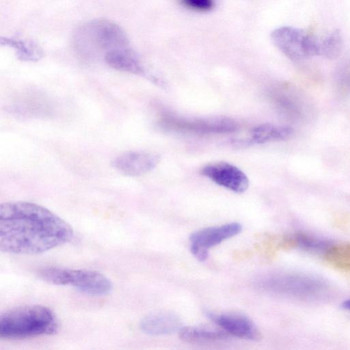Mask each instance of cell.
Listing matches in <instances>:
<instances>
[{
    "label": "cell",
    "instance_id": "cell-1",
    "mask_svg": "<svg viewBox=\"0 0 350 350\" xmlns=\"http://www.w3.org/2000/svg\"><path fill=\"white\" fill-rule=\"evenodd\" d=\"M71 226L48 208L26 201L0 205V250L33 255L70 241Z\"/></svg>",
    "mask_w": 350,
    "mask_h": 350
},
{
    "label": "cell",
    "instance_id": "cell-2",
    "mask_svg": "<svg viewBox=\"0 0 350 350\" xmlns=\"http://www.w3.org/2000/svg\"><path fill=\"white\" fill-rule=\"evenodd\" d=\"M58 321L49 308L40 305L14 308L0 316V338L24 339L55 333Z\"/></svg>",
    "mask_w": 350,
    "mask_h": 350
},
{
    "label": "cell",
    "instance_id": "cell-3",
    "mask_svg": "<svg viewBox=\"0 0 350 350\" xmlns=\"http://www.w3.org/2000/svg\"><path fill=\"white\" fill-rule=\"evenodd\" d=\"M75 45L84 54L129 47L125 31L114 22L105 19L89 21L79 27L74 36Z\"/></svg>",
    "mask_w": 350,
    "mask_h": 350
},
{
    "label": "cell",
    "instance_id": "cell-4",
    "mask_svg": "<svg viewBox=\"0 0 350 350\" xmlns=\"http://www.w3.org/2000/svg\"><path fill=\"white\" fill-rule=\"evenodd\" d=\"M37 275L48 283L71 286L81 293L94 296L107 295L113 288L108 277L94 270L46 267L40 269Z\"/></svg>",
    "mask_w": 350,
    "mask_h": 350
},
{
    "label": "cell",
    "instance_id": "cell-5",
    "mask_svg": "<svg viewBox=\"0 0 350 350\" xmlns=\"http://www.w3.org/2000/svg\"><path fill=\"white\" fill-rule=\"evenodd\" d=\"M158 124L165 130L194 135L230 133L238 129L233 119L224 116L187 118L164 114Z\"/></svg>",
    "mask_w": 350,
    "mask_h": 350
},
{
    "label": "cell",
    "instance_id": "cell-6",
    "mask_svg": "<svg viewBox=\"0 0 350 350\" xmlns=\"http://www.w3.org/2000/svg\"><path fill=\"white\" fill-rule=\"evenodd\" d=\"M260 285L270 291L305 298L320 295L324 289V284L317 279L291 274L267 278Z\"/></svg>",
    "mask_w": 350,
    "mask_h": 350
},
{
    "label": "cell",
    "instance_id": "cell-7",
    "mask_svg": "<svg viewBox=\"0 0 350 350\" xmlns=\"http://www.w3.org/2000/svg\"><path fill=\"white\" fill-rule=\"evenodd\" d=\"M241 230L239 224L233 222L198 230L189 237L191 252L198 260L204 261L208 258L209 248L238 234Z\"/></svg>",
    "mask_w": 350,
    "mask_h": 350
},
{
    "label": "cell",
    "instance_id": "cell-8",
    "mask_svg": "<svg viewBox=\"0 0 350 350\" xmlns=\"http://www.w3.org/2000/svg\"><path fill=\"white\" fill-rule=\"evenodd\" d=\"M200 173L215 183L235 193H243L249 187V180L245 173L227 162L210 163L202 167Z\"/></svg>",
    "mask_w": 350,
    "mask_h": 350
},
{
    "label": "cell",
    "instance_id": "cell-9",
    "mask_svg": "<svg viewBox=\"0 0 350 350\" xmlns=\"http://www.w3.org/2000/svg\"><path fill=\"white\" fill-rule=\"evenodd\" d=\"M159 160V156L156 153L145 150H131L115 157L111 165L124 175L138 176L154 170Z\"/></svg>",
    "mask_w": 350,
    "mask_h": 350
},
{
    "label": "cell",
    "instance_id": "cell-10",
    "mask_svg": "<svg viewBox=\"0 0 350 350\" xmlns=\"http://www.w3.org/2000/svg\"><path fill=\"white\" fill-rule=\"evenodd\" d=\"M206 316L229 335L252 340L261 338L260 332L254 323L244 316L211 312H207Z\"/></svg>",
    "mask_w": 350,
    "mask_h": 350
},
{
    "label": "cell",
    "instance_id": "cell-11",
    "mask_svg": "<svg viewBox=\"0 0 350 350\" xmlns=\"http://www.w3.org/2000/svg\"><path fill=\"white\" fill-rule=\"evenodd\" d=\"M305 34L300 29L283 26L275 29L271 38L275 46L287 58L297 62L306 58L302 48Z\"/></svg>",
    "mask_w": 350,
    "mask_h": 350
},
{
    "label": "cell",
    "instance_id": "cell-12",
    "mask_svg": "<svg viewBox=\"0 0 350 350\" xmlns=\"http://www.w3.org/2000/svg\"><path fill=\"white\" fill-rule=\"evenodd\" d=\"M107 64L113 69L135 75L148 76L157 83L159 80L147 74L137 53L131 46L110 51L104 55Z\"/></svg>",
    "mask_w": 350,
    "mask_h": 350
},
{
    "label": "cell",
    "instance_id": "cell-13",
    "mask_svg": "<svg viewBox=\"0 0 350 350\" xmlns=\"http://www.w3.org/2000/svg\"><path fill=\"white\" fill-rule=\"evenodd\" d=\"M141 330L151 336L175 333L182 327V323L176 314L169 312H157L144 317L139 323Z\"/></svg>",
    "mask_w": 350,
    "mask_h": 350
},
{
    "label": "cell",
    "instance_id": "cell-14",
    "mask_svg": "<svg viewBox=\"0 0 350 350\" xmlns=\"http://www.w3.org/2000/svg\"><path fill=\"white\" fill-rule=\"evenodd\" d=\"M293 133L288 126L265 123L254 127L250 131L247 141L250 144H261L270 142L282 141L289 139Z\"/></svg>",
    "mask_w": 350,
    "mask_h": 350
},
{
    "label": "cell",
    "instance_id": "cell-15",
    "mask_svg": "<svg viewBox=\"0 0 350 350\" xmlns=\"http://www.w3.org/2000/svg\"><path fill=\"white\" fill-rule=\"evenodd\" d=\"M0 43L13 49L17 57L25 62H37L43 55L42 49L36 43L12 37H1Z\"/></svg>",
    "mask_w": 350,
    "mask_h": 350
},
{
    "label": "cell",
    "instance_id": "cell-16",
    "mask_svg": "<svg viewBox=\"0 0 350 350\" xmlns=\"http://www.w3.org/2000/svg\"><path fill=\"white\" fill-rule=\"evenodd\" d=\"M180 338L188 342H204L223 340L230 335L224 330L209 329L196 327H182L179 330Z\"/></svg>",
    "mask_w": 350,
    "mask_h": 350
},
{
    "label": "cell",
    "instance_id": "cell-17",
    "mask_svg": "<svg viewBox=\"0 0 350 350\" xmlns=\"http://www.w3.org/2000/svg\"><path fill=\"white\" fill-rule=\"evenodd\" d=\"M325 258L335 268L350 270V243L331 245L325 251Z\"/></svg>",
    "mask_w": 350,
    "mask_h": 350
},
{
    "label": "cell",
    "instance_id": "cell-18",
    "mask_svg": "<svg viewBox=\"0 0 350 350\" xmlns=\"http://www.w3.org/2000/svg\"><path fill=\"white\" fill-rule=\"evenodd\" d=\"M342 38L338 30L333 31L321 43V55L327 59L336 58L341 52Z\"/></svg>",
    "mask_w": 350,
    "mask_h": 350
},
{
    "label": "cell",
    "instance_id": "cell-19",
    "mask_svg": "<svg viewBox=\"0 0 350 350\" xmlns=\"http://www.w3.org/2000/svg\"><path fill=\"white\" fill-rule=\"evenodd\" d=\"M295 243L301 248L311 251H325L331 243L317 239L304 232H298L295 236Z\"/></svg>",
    "mask_w": 350,
    "mask_h": 350
},
{
    "label": "cell",
    "instance_id": "cell-20",
    "mask_svg": "<svg viewBox=\"0 0 350 350\" xmlns=\"http://www.w3.org/2000/svg\"><path fill=\"white\" fill-rule=\"evenodd\" d=\"M302 48L306 58L321 55V43L312 36L305 34Z\"/></svg>",
    "mask_w": 350,
    "mask_h": 350
},
{
    "label": "cell",
    "instance_id": "cell-21",
    "mask_svg": "<svg viewBox=\"0 0 350 350\" xmlns=\"http://www.w3.org/2000/svg\"><path fill=\"white\" fill-rule=\"evenodd\" d=\"M187 8L198 12H208L214 7V0H180Z\"/></svg>",
    "mask_w": 350,
    "mask_h": 350
},
{
    "label": "cell",
    "instance_id": "cell-22",
    "mask_svg": "<svg viewBox=\"0 0 350 350\" xmlns=\"http://www.w3.org/2000/svg\"><path fill=\"white\" fill-rule=\"evenodd\" d=\"M342 308L346 310H350V299H347L343 301L342 304Z\"/></svg>",
    "mask_w": 350,
    "mask_h": 350
}]
</instances>
